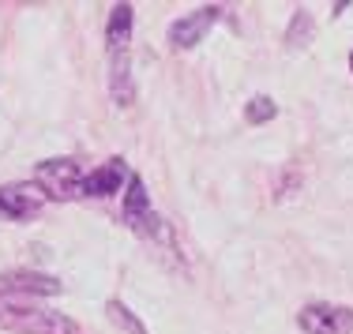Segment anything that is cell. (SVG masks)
<instances>
[{
	"instance_id": "obj_4",
	"label": "cell",
	"mask_w": 353,
	"mask_h": 334,
	"mask_svg": "<svg viewBox=\"0 0 353 334\" xmlns=\"http://www.w3.org/2000/svg\"><path fill=\"white\" fill-rule=\"evenodd\" d=\"M34 185L46 191V199H79L87 177L75 158H49L34 169Z\"/></svg>"
},
{
	"instance_id": "obj_1",
	"label": "cell",
	"mask_w": 353,
	"mask_h": 334,
	"mask_svg": "<svg viewBox=\"0 0 353 334\" xmlns=\"http://www.w3.org/2000/svg\"><path fill=\"white\" fill-rule=\"evenodd\" d=\"M132 4H113L105 23V53H109V90H113L117 105H132L136 90H132Z\"/></svg>"
},
{
	"instance_id": "obj_12",
	"label": "cell",
	"mask_w": 353,
	"mask_h": 334,
	"mask_svg": "<svg viewBox=\"0 0 353 334\" xmlns=\"http://www.w3.org/2000/svg\"><path fill=\"white\" fill-rule=\"evenodd\" d=\"M308 38H312V15L297 12V15H293V27H290V34H285V41H290L293 49H301V45H308Z\"/></svg>"
},
{
	"instance_id": "obj_3",
	"label": "cell",
	"mask_w": 353,
	"mask_h": 334,
	"mask_svg": "<svg viewBox=\"0 0 353 334\" xmlns=\"http://www.w3.org/2000/svg\"><path fill=\"white\" fill-rule=\"evenodd\" d=\"M124 222L128 229H136L139 237H150V240H162V244H173L165 222L154 214L150 207V196H147V185L139 177H128V191H124Z\"/></svg>"
},
{
	"instance_id": "obj_8",
	"label": "cell",
	"mask_w": 353,
	"mask_h": 334,
	"mask_svg": "<svg viewBox=\"0 0 353 334\" xmlns=\"http://www.w3.org/2000/svg\"><path fill=\"white\" fill-rule=\"evenodd\" d=\"M218 15H222V8L207 4V8H196L192 15H184V19H176L173 27H170L173 49H192V45H199V41H203V34L218 23Z\"/></svg>"
},
{
	"instance_id": "obj_10",
	"label": "cell",
	"mask_w": 353,
	"mask_h": 334,
	"mask_svg": "<svg viewBox=\"0 0 353 334\" xmlns=\"http://www.w3.org/2000/svg\"><path fill=\"white\" fill-rule=\"evenodd\" d=\"M105 312H109V320H113L121 331H128V334H147V327H143L136 315H132V308H128V304H121V300H109Z\"/></svg>"
},
{
	"instance_id": "obj_9",
	"label": "cell",
	"mask_w": 353,
	"mask_h": 334,
	"mask_svg": "<svg viewBox=\"0 0 353 334\" xmlns=\"http://www.w3.org/2000/svg\"><path fill=\"white\" fill-rule=\"evenodd\" d=\"M124 177H128V169H124L121 158H109V162L102 165V169H94L87 177V185H83V196H113V191L124 188Z\"/></svg>"
},
{
	"instance_id": "obj_5",
	"label": "cell",
	"mask_w": 353,
	"mask_h": 334,
	"mask_svg": "<svg viewBox=\"0 0 353 334\" xmlns=\"http://www.w3.org/2000/svg\"><path fill=\"white\" fill-rule=\"evenodd\" d=\"M305 334H353V308L346 304H308L297 315Z\"/></svg>"
},
{
	"instance_id": "obj_2",
	"label": "cell",
	"mask_w": 353,
	"mask_h": 334,
	"mask_svg": "<svg viewBox=\"0 0 353 334\" xmlns=\"http://www.w3.org/2000/svg\"><path fill=\"white\" fill-rule=\"evenodd\" d=\"M0 327L12 334H83L72 315L34 304H15L8 297H0Z\"/></svg>"
},
{
	"instance_id": "obj_11",
	"label": "cell",
	"mask_w": 353,
	"mask_h": 334,
	"mask_svg": "<svg viewBox=\"0 0 353 334\" xmlns=\"http://www.w3.org/2000/svg\"><path fill=\"white\" fill-rule=\"evenodd\" d=\"M274 113H279V105H274L267 94L252 98V102L245 105V121H248V124H263V121H271Z\"/></svg>"
},
{
	"instance_id": "obj_7",
	"label": "cell",
	"mask_w": 353,
	"mask_h": 334,
	"mask_svg": "<svg viewBox=\"0 0 353 334\" xmlns=\"http://www.w3.org/2000/svg\"><path fill=\"white\" fill-rule=\"evenodd\" d=\"M61 282L53 274H41V271H8L0 274V297H57L61 293Z\"/></svg>"
},
{
	"instance_id": "obj_13",
	"label": "cell",
	"mask_w": 353,
	"mask_h": 334,
	"mask_svg": "<svg viewBox=\"0 0 353 334\" xmlns=\"http://www.w3.org/2000/svg\"><path fill=\"white\" fill-rule=\"evenodd\" d=\"M350 68H353V56H350Z\"/></svg>"
},
{
	"instance_id": "obj_6",
	"label": "cell",
	"mask_w": 353,
	"mask_h": 334,
	"mask_svg": "<svg viewBox=\"0 0 353 334\" xmlns=\"http://www.w3.org/2000/svg\"><path fill=\"white\" fill-rule=\"evenodd\" d=\"M46 207V191H41L34 180L30 185H4L0 188V218L12 222H27Z\"/></svg>"
}]
</instances>
